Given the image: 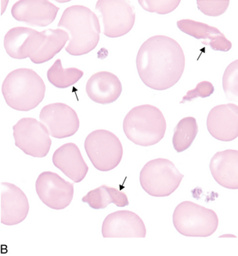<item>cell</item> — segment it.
<instances>
[{
    "instance_id": "cell-1",
    "label": "cell",
    "mask_w": 238,
    "mask_h": 256,
    "mask_svg": "<svg viewBox=\"0 0 238 256\" xmlns=\"http://www.w3.org/2000/svg\"><path fill=\"white\" fill-rule=\"evenodd\" d=\"M137 68L146 86L153 90H167L182 77L185 55L180 44L173 38L155 36L140 46Z\"/></svg>"
},
{
    "instance_id": "cell-2",
    "label": "cell",
    "mask_w": 238,
    "mask_h": 256,
    "mask_svg": "<svg viewBox=\"0 0 238 256\" xmlns=\"http://www.w3.org/2000/svg\"><path fill=\"white\" fill-rule=\"evenodd\" d=\"M58 28L65 30L69 42L65 50L73 56L91 52L100 40V24L96 14L81 5L67 8L60 18Z\"/></svg>"
},
{
    "instance_id": "cell-3",
    "label": "cell",
    "mask_w": 238,
    "mask_h": 256,
    "mask_svg": "<svg viewBox=\"0 0 238 256\" xmlns=\"http://www.w3.org/2000/svg\"><path fill=\"white\" fill-rule=\"evenodd\" d=\"M46 84L40 76L31 68L10 72L2 82V94L5 102L13 110L27 112L42 102Z\"/></svg>"
},
{
    "instance_id": "cell-4",
    "label": "cell",
    "mask_w": 238,
    "mask_h": 256,
    "mask_svg": "<svg viewBox=\"0 0 238 256\" xmlns=\"http://www.w3.org/2000/svg\"><path fill=\"white\" fill-rule=\"evenodd\" d=\"M123 130L134 144L151 146L165 136L166 121L159 108L151 104H142L128 112L124 119Z\"/></svg>"
},
{
    "instance_id": "cell-5",
    "label": "cell",
    "mask_w": 238,
    "mask_h": 256,
    "mask_svg": "<svg viewBox=\"0 0 238 256\" xmlns=\"http://www.w3.org/2000/svg\"><path fill=\"white\" fill-rule=\"evenodd\" d=\"M173 225L180 234L191 238H207L219 226L217 213L192 202L177 205L173 216Z\"/></svg>"
},
{
    "instance_id": "cell-6",
    "label": "cell",
    "mask_w": 238,
    "mask_h": 256,
    "mask_svg": "<svg viewBox=\"0 0 238 256\" xmlns=\"http://www.w3.org/2000/svg\"><path fill=\"white\" fill-rule=\"evenodd\" d=\"M184 174L171 160L163 158L147 162L140 174V185L147 194L155 198H166L180 186Z\"/></svg>"
},
{
    "instance_id": "cell-7",
    "label": "cell",
    "mask_w": 238,
    "mask_h": 256,
    "mask_svg": "<svg viewBox=\"0 0 238 256\" xmlns=\"http://www.w3.org/2000/svg\"><path fill=\"white\" fill-rule=\"evenodd\" d=\"M88 158L95 168L106 172L120 164L123 147L115 134L107 130H96L88 134L84 144Z\"/></svg>"
},
{
    "instance_id": "cell-8",
    "label": "cell",
    "mask_w": 238,
    "mask_h": 256,
    "mask_svg": "<svg viewBox=\"0 0 238 256\" xmlns=\"http://www.w3.org/2000/svg\"><path fill=\"white\" fill-rule=\"evenodd\" d=\"M96 12L103 22V33L110 38L123 36L135 24V8L127 0H98Z\"/></svg>"
},
{
    "instance_id": "cell-9",
    "label": "cell",
    "mask_w": 238,
    "mask_h": 256,
    "mask_svg": "<svg viewBox=\"0 0 238 256\" xmlns=\"http://www.w3.org/2000/svg\"><path fill=\"white\" fill-rule=\"evenodd\" d=\"M15 146L33 158L49 154L52 140L47 128L35 118H22L13 126Z\"/></svg>"
},
{
    "instance_id": "cell-10",
    "label": "cell",
    "mask_w": 238,
    "mask_h": 256,
    "mask_svg": "<svg viewBox=\"0 0 238 256\" xmlns=\"http://www.w3.org/2000/svg\"><path fill=\"white\" fill-rule=\"evenodd\" d=\"M35 190L41 202L53 210L68 207L74 196V184L54 172L41 173L35 182Z\"/></svg>"
},
{
    "instance_id": "cell-11",
    "label": "cell",
    "mask_w": 238,
    "mask_h": 256,
    "mask_svg": "<svg viewBox=\"0 0 238 256\" xmlns=\"http://www.w3.org/2000/svg\"><path fill=\"white\" fill-rule=\"evenodd\" d=\"M39 120L55 138H65L75 134L80 126L77 112L64 103H53L44 106Z\"/></svg>"
},
{
    "instance_id": "cell-12",
    "label": "cell",
    "mask_w": 238,
    "mask_h": 256,
    "mask_svg": "<svg viewBox=\"0 0 238 256\" xmlns=\"http://www.w3.org/2000/svg\"><path fill=\"white\" fill-rule=\"evenodd\" d=\"M45 38L44 32L31 28L15 27L4 37V48L9 57L14 59L31 58L38 52Z\"/></svg>"
},
{
    "instance_id": "cell-13",
    "label": "cell",
    "mask_w": 238,
    "mask_h": 256,
    "mask_svg": "<svg viewBox=\"0 0 238 256\" xmlns=\"http://www.w3.org/2000/svg\"><path fill=\"white\" fill-rule=\"evenodd\" d=\"M147 234L144 221L130 210H118L108 214L102 225L104 238H144Z\"/></svg>"
},
{
    "instance_id": "cell-14",
    "label": "cell",
    "mask_w": 238,
    "mask_h": 256,
    "mask_svg": "<svg viewBox=\"0 0 238 256\" xmlns=\"http://www.w3.org/2000/svg\"><path fill=\"white\" fill-rule=\"evenodd\" d=\"M60 8L46 0H20L11 9L13 18L31 26L46 27L56 19Z\"/></svg>"
},
{
    "instance_id": "cell-15",
    "label": "cell",
    "mask_w": 238,
    "mask_h": 256,
    "mask_svg": "<svg viewBox=\"0 0 238 256\" xmlns=\"http://www.w3.org/2000/svg\"><path fill=\"white\" fill-rule=\"evenodd\" d=\"M208 130L219 141H234L238 136V106L236 104L213 107L207 118Z\"/></svg>"
},
{
    "instance_id": "cell-16",
    "label": "cell",
    "mask_w": 238,
    "mask_h": 256,
    "mask_svg": "<svg viewBox=\"0 0 238 256\" xmlns=\"http://www.w3.org/2000/svg\"><path fill=\"white\" fill-rule=\"evenodd\" d=\"M29 203L27 196L14 184L1 183V224L14 226L27 218Z\"/></svg>"
},
{
    "instance_id": "cell-17",
    "label": "cell",
    "mask_w": 238,
    "mask_h": 256,
    "mask_svg": "<svg viewBox=\"0 0 238 256\" xmlns=\"http://www.w3.org/2000/svg\"><path fill=\"white\" fill-rule=\"evenodd\" d=\"M53 164L74 182L85 178L89 166L82 158L80 150L75 143H66L59 147L53 155Z\"/></svg>"
},
{
    "instance_id": "cell-18",
    "label": "cell",
    "mask_w": 238,
    "mask_h": 256,
    "mask_svg": "<svg viewBox=\"0 0 238 256\" xmlns=\"http://www.w3.org/2000/svg\"><path fill=\"white\" fill-rule=\"evenodd\" d=\"M86 92L94 102L111 104L119 98L122 92V82L117 76L110 72H98L87 81Z\"/></svg>"
},
{
    "instance_id": "cell-19",
    "label": "cell",
    "mask_w": 238,
    "mask_h": 256,
    "mask_svg": "<svg viewBox=\"0 0 238 256\" xmlns=\"http://www.w3.org/2000/svg\"><path fill=\"white\" fill-rule=\"evenodd\" d=\"M180 31L195 37L206 46L215 52H228L232 48V44L217 28L191 19H183L177 22Z\"/></svg>"
},
{
    "instance_id": "cell-20",
    "label": "cell",
    "mask_w": 238,
    "mask_h": 256,
    "mask_svg": "<svg viewBox=\"0 0 238 256\" xmlns=\"http://www.w3.org/2000/svg\"><path fill=\"white\" fill-rule=\"evenodd\" d=\"M209 168L219 185L230 190H238V150H227L217 152L210 161Z\"/></svg>"
},
{
    "instance_id": "cell-21",
    "label": "cell",
    "mask_w": 238,
    "mask_h": 256,
    "mask_svg": "<svg viewBox=\"0 0 238 256\" xmlns=\"http://www.w3.org/2000/svg\"><path fill=\"white\" fill-rule=\"evenodd\" d=\"M82 202L88 204L89 207L94 210L106 208L112 203L120 208L126 207L129 204L127 195L125 192L106 185H102L89 191L86 196L82 198Z\"/></svg>"
},
{
    "instance_id": "cell-22",
    "label": "cell",
    "mask_w": 238,
    "mask_h": 256,
    "mask_svg": "<svg viewBox=\"0 0 238 256\" xmlns=\"http://www.w3.org/2000/svg\"><path fill=\"white\" fill-rule=\"evenodd\" d=\"M45 38L42 46L30 60L35 64H42L49 62L51 59L60 53L65 46L67 41H69V35L67 32L61 28L44 30Z\"/></svg>"
},
{
    "instance_id": "cell-23",
    "label": "cell",
    "mask_w": 238,
    "mask_h": 256,
    "mask_svg": "<svg viewBox=\"0 0 238 256\" xmlns=\"http://www.w3.org/2000/svg\"><path fill=\"white\" fill-rule=\"evenodd\" d=\"M198 133V125L196 119L192 116L183 118L174 129L173 144L177 152L188 150Z\"/></svg>"
},
{
    "instance_id": "cell-24",
    "label": "cell",
    "mask_w": 238,
    "mask_h": 256,
    "mask_svg": "<svg viewBox=\"0 0 238 256\" xmlns=\"http://www.w3.org/2000/svg\"><path fill=\"white\" fill-rule=\"evenodd\" d=\"M83 75V72L78 68H63L60 59H57L47 71L49 82L60 89L74 86Z\"/></svg>"
},
{
    "instance_id": "cell-25",
    "label": "cell",
    "mask_w": 238,
    "mask_h": 256,
    "mask_svg": "<svg viewBox=\"0 0 238 256\" xmlns=\"http://www.w3.org/2000/svg\"><path fill=\"white\" fill-rule=\"evenodd\" d=\"M223 88L230 101H238V62L235 60L228 66L223 78Z\"/></svg>"
},
{
    "instance_id": "cell-26",
    "label": "cell",
    "mask_w": 238,
    "mask_h": 256,
    "mask_svg": "<svg viewBox=\"0 0 238 256\" xmlns=\"http://www.w3.org/2000/svg\"><path fill=\"white\" fill-rule=\"evenodd\" d=\"M180 0H139L138 2L144 10L157 13L158 14H167L177 9Z\"/></svg>"
},
{
    "instance_id": "cell-27",
    "label": "cell",
    "mask_w": 238,
    "mask_h": 256,
    "mask_svg": "<svg viewBox=\"0 0 238 256\" xmlns=\"http://www.w3.org/2000/svg\"><path fill=\"white\" fill-rule=\"evenodd\" d=\"M198 8L205 15L219 16L224 14L230 5L229 0H198Z\"/></svg>"
},
{
    "instance_id": "cell-28",
    "label": "cell",
    "mask_w": 238,
    "mask_h": 256,
    "mask_svg": "<svg viewBox=\"0 0 238 256\" xmlns=\"http://www.w3.org/2000/svg\"><path fill=\"white\" fill-rule=\"evenodd\" d=\"M215 92V88L212 82L209 81H202L198 82L196 88L193 90H189L185 96L183 98L181 101V104L187 102H191L197 98H206L211 96Z\"/></svg>"
}]
</instances>
